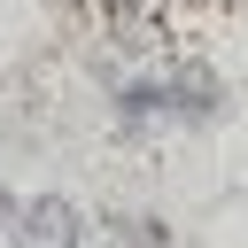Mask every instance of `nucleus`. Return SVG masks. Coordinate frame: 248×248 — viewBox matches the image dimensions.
<instances>
[{
    "label": "nucleus",
    "instance_id": "nucleus-2",
    "mask_svg": "<svg viewBox=\"0 0 248 248\" xmlns=\"http://www.w3.org/2000/svg\"><path fill=\"white\" fill-rule=\"evenodd\" d=\"M8 217H16V202H8V194H0V225H8Z\"/></svg>",
    "mask_w": 248,
    "mask_h": 248
},
{
    "label": "nucleus",
    "instance_id": "nucleus-1",
    "mask_svg": "<svg viewBox=\"0 0 248 248\" xmlns=\"http://www.w3.org/2000/svg\"><path fill=\"white\" fill-rule=\"evenodd\" d=\"M16 248H78V217L70 202H31L16 225Z\"/></svg>",
    "mask_w": 248,
    "mask_h": 248
}]
</instances>
